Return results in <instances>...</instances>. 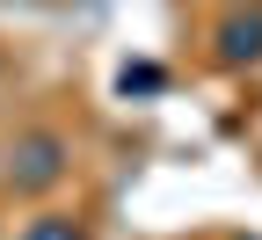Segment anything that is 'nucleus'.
Here are the masks:
<instances>
[{
	"instance_id": "39448f33",
	"label": "nucleus",
	"mask_w": 262,
	"mask_h": 240,
	"mask_svg": "<svg viewBox=\"0 0 262 240\" xmlns=\"http://www.w3.org/2000/svg\"><path fill=\"white\" fill-rule=\"evenodd\" d=\"M248 8H262V0H248Z\"/></svg>"
},
{
	"instance_id": "20e7f679",
	"label": "nucleus",
	"mask_w": 262,
	"mask_h": 240,
	"mask_svg": "<svg viewBox=\"0 0 262 240\" xmlns=\"http://www.w3.org/2000/svg\"><path fill=\"white\" fill-rule=\"evenodd\" d=\"M117 88H124V95H160V88H168V73H160L153 58H131L124 73H117Z\"/></svg>"
},
{
	"instance_id": "f03ea898",
	"label": "nucleus",
	"mask_w": 262,
	"mask_h": 240,
	"mask_svg": "<svg viewBox=\"0 0 262 240\" xmlns=\"http://www.w3.org/2000/svg\"><path fill=\"white\" fill-rule=\"evenodd\" d=\"M211 51H219V66H262V8L226 15L219 37H211Z\"/></svg>"
},
{
	"instance_id": "7ed1b4c3",
	"label": "nucleus",
	"mask_w": 262,
	"mask_h": 240,
	"mask_svg": "<svg viewBox=\"0 0 262 240\" xmlns=\"http://www.w3.org/2000/svg\"><path fill=\"white\" fill-rule=\"evenodd\" d=\"M15 240H88V233H80V219H66V211H44V219H29Z\"/></svg>"
},
{
	"instance_id": "f257e3e1",
	"label": "nucleus",
	"mask_w": 262,
	"mask_h": 240,
	"mask_svg": "<svg viewBox=\"0 0 262 240\" xmlns=\"http://www.w3.org/2000/svg\"><path fill=\"white\" fill-rule=\"evenodd\" d=\"M66 167H73V146L58 139V131H22V139L8 146V182L22 197H44L66 182Z\"/></svg>"
}]
</instances>
